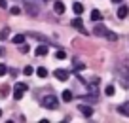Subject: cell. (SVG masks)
I'll use <instances>...</instances> for the list:
<instances>
[{"label":"cell","instance_id":"1","mask_svg":"<svg viewBox=\"0 0 129 123\" xmlns=\"http://www.w3.org/2000/svg\"><path fill=\"white\" fill-rule=\"evenodd\" d=\"M93 34L95 36H103V38H106L108 42H116L118 40V34L116 32H112V30H108V28L105 27V25H95V28H93Z\"/></svg>","mask_w":129,"mask_h":123},{"label":"cell","instance_id":"2","mask_svg":"<svg viewBox=\"0 0 129 123\" xmlns=\"http://www.w3.org/2000/svg\"><path fill=\"white\" fill-rule=\"evenodd\" d=\"M40 104L44 108H48V110H57V106H59V100H57L55 95H46L44 99L40 100Z\"/></svg>","mask_w":129,"mask_h":123},{"label":"cell","instance_id":"3","mask_svg":"<svg viewBox=\"0 0 129 123\" xmlns=\"http://www.w3.org/2000/svg\"><path fill=\"white\" fill-rule=\"evenodd\" d=\"M25 93H27V84H15V89H13V99L21 100Z\"/></svg>","mask_w":129,"mask_h":123},{"label":"cell","instance_id":"4","mask_svg":"<svg viewBox=\"0 0 129 123\" xmlns=\"http://www.w3.org/2000/svg\"><path fill=\"white\" fill-rule=\"evenodd\" d=\"M69 70H64V68H55V78L59 79V81H67L69 79Z\"/></svg>","mask_w":129,"mask_h":123},{"label":"cell","instance_id":"5","mask_svg":"<svg viewBox=\"0 0 129 123\" xmlns=\"http://www.w3.org/2000/svg\"><path fill=\"white\" fill-rule=\"evenodd\" d=\"M25 8H27V13H28L30 17H36V15H38V6L32 4L30 0H27V6H25Z\"/></svg>","mask_w":129,"mask_h":123},{"label":"cell","instance_id":"6","mask_svg":"<svg viewBox=\"0 0 129 123\" xmlns=\"http://www.w3.org/2000/svg\"><path fill=\"white\" fill-rule=\"evenodd\" d=\"M70 25H72V27L76 28V30H80L82 34H87V30H85V28H84V21H82L80 17H76V19H72V23H70Z\"/></svg>","mask_w":129,"mask_h":123},{"label":"cell","instance_id":"7","mask_svg":"<svg viewBox=\"0 0 129 123\" xmlns=\"http://www.w3.org/2000/svg\"><path fill=\"white\" fill-rule=\"evenodd\" d=\"M118 112H120L121 115H125V117H129V100L127 102H121L120 106H118Z\"/></svg>","mask_w":129,"mask_h":123},{"label":"cell","instance_id":"8","mask_svg":"<svg viewBox=\"0 0 129 123\" xmlns=\"http://www.w3.org/2000/svg\"><path fill=\"white\" fill-rule=\"evenodd\" d=\"M78 110H80L82 114L85 115V117H91V115H93V110H91V106H85V104H80V106H78Z\"/></svg>","mask_w":129,"mask_h":123},{"label":"cell","instance_id":"9","mask_svg":"<svg viewBox=\"0 0 129 123\" xmlns=\"http://www.w3.org/2000/svg\"><path fill=\"white\" fill-rule=\"evenodd\" d=\"M127 13H129V8H127V6H120V10H118V17H120V19H125V17H127Z\"/></svg>","mask_w":129,"mask_h":123},{"label":"cell","instance_id":"10","mask_svg":"<svg viewBox=\"0 0 129 123\" xmlns=\"http://www.w3.org/2000/svg\"><path fill=\"white\" fill-rule=\"evenodd\" d=\"M53 10H55V13H57V15H63V13H64V4H63V2H55Z\"/></svg>","mask_w":129,"mask_h":123},{"label":"cell","instance_id":"11","mask_svg":"<svg viewBox=\"0 0 129 123\" xmlns=\"http://www.w3.org/2000/svg\"><path fill=\"white\" fill-rule=\"evenodd\" d=\"M61 97H63V100H64V102H70V100H72V97H74V93H72V91H69V89H64Z\"/></svg>","mask_w":129,"mask_h":123},{"label":"cell","instance_id":"12","mask_svg":"<svg viewBox=\"0 0 129 123\" xmlns=\"http://www.w3.org/2000/svg\"><path fill=\"white\" fill-rule=\"evenodd\" d=\"M46 53H48V46H38L36 48V55L38 57H44Z\"/></svg>","mask_w":129,"mask_h":123},{"label":"cell","instance_id":"13","mask_svg":"<svg viewBox=\"0 0 129 123\" xmlns=\"http://www.w3.org/2000/svg\"><path fill=\"white\" fill-rule=\"evenodd\" d=\"M12 42H13V44H17V46H19V44H23V42H25V36H23V34H15V36H13V40H12Z\"/></svg>","mask_w":129,"mask_h":123},{"label":"cell","instance_id":"14","mask_svg":"<svg viewBox=\"0 0 129 123\" xmlns=\"http://www.w3.org/2000/svg\"><path fill=\"white\" fill-rule=\"evenodd\" d=\"M36 74H38V78H48V70H46L44 66L36 68Z\"/></svg>","mask_w":129,"mask_h":123},{"label":"cell","instance_id":"15","mask_svg":"<svg viewBox=\"0 0 129 123\" xmlns=\"http://www.w3.org/2000/svg\"><path fill=\"white\" fill-rule=\"evenodd\" d=\"M72 10H74V13H76V15H80V13L84 12V6H82L80 2H76V4L72 6Z\"/></svg>","mask_w":129,"mask_h":123},{"label":"cell","instance_id":"16","mask_svg":"<svg viewBox=\"0 0 129 123\" xmlns=\"http://www.w3.org/2000/svg\"><path fill=\"white\" fill-rule=\"evenodd\" d=\"M91 21H101V12L99 10H93L91 12Z\"/></svg>","mask_w":129,"mask_h":123},{"label":"cell","instance_id":"17","mask_svg":"<svg viewBox=\"0 0 129 123\" xmlns=\"http://www.w3.org/2000/svg\"><path fill=\"white\" fill-rule=\"evenodd\" d=\"M105 95H106V97H112V95H114V85H106Z\"/></svg>","mask_w":129,"mask_h":123},{"label":"cell","instance_id":"18","mask_svg":"<svg viewBox=\"0 0 129 123\" xmlns=\"http://www.w3.org/2000/svg\"><path fill=\"white\" fill-rule=\"evenodd\" d=\"M8 34H10V28H4V30L0 32V40H6V38H8Z\"/></svg>","mask_w":129,"mask_h":123},{"label":"cell","instance_id":"19","mask_svg":"<svg viewBox=\"0 0 129 123\" xmlns=\"http://www.w3.org/2000/svg\"><path fill=\"white\" fill-rule=\"evenodd\" d=\"M55 57H57V59H67V53H64L63 49H59V51L55 53Z\"/></svg>","mask_w":129,"mask_h":123},{"label":"cell","instance_id":"20","mask_svg":"<svg viewBox=\"0 0 129 123\" xmlns=\"http://www.w3.org/2000/svg\"><path fill=\"white\" fill-rule=\"evenodd\" d=\"M10 12H12V15H19V13H21V8L13 6V8H10Z\"/></svg>","mask_w":129,"mask_h":123},{"label":"cell","instance_id":"21","mask_svg":"<svg viewBox=\"0 0 129 123\" xmlns=\"http://www.w3.org/2000/svg\"><path fill=\"white\" fill-rule=\"evenodd\" d=\"M19 46H21V48H19V51H21V53H28V46L25 44V42H23V44H19Z\"/></svg>","mask_w":129,"mask_h":123},{"label":"cell","instance_id":"22","mask_svg":"<svg viewBox=\"0 0 129 123\" xmlns=\"http://www.w3.org/2000/svg\"><path fill=\"white\" fill-rule=\"evenodd\" d=\"M23 72H25V76H30L32 72H34V68H32V66H25V70H23Z\"/></svg>","mask_w":129,"mask_h":123},{"label":"cell","instance_id":"23","mask_svg":"<svg viewBox=\"0 0 129 123\" xmlns=\"http://www.w3.org/2000/svg\"><path fill=\"white\" fill-rule=\"evenodd\" d=\"M6 72H8V68H6V64H0V76H6Z\"/></svg>","mask_w":129,"mask_h":123},{"label":"cell","instance_id":"24","mask_svg":"<svg viewBox=\"0 0 129 123\" xmlns=\"http://www.w3.org/2000/svg\"><path fill=\"white\" fill-rule=\"evenodd\" d=\"M84 68H85V64L80 63V61H76V70H84Z\"/></svg>","mask_w":129,"mask_h":123},{"label":"cell","instance_id":"25","mask_svg":"<svg viewBox=\"0 0 129 123\" xmlns=\"http://www.w3.org/2000/svg\"><path fill=\"white\" fill-rule=\"evenodd\" d=\"M0 8L6 10V8H8V2H6V0H0Z\"/></svg>","mask_w":129,"mask_h":123},{"label":"cell","instance_id":"26","mask_svg":"<svg viewBox=\"0 0 129 123\" xmlns=\"http://www.w3.org/2000/svg\"><path fill=\"white\" fill-rule=\"evenodd\" d=\"M0 55H4V48L2 46H0Z\"/></svg>","mask_w":129,"mask_h":123},{"label":"cell","instance_id":"27","mask_svg":"<svg viewBox=\"0 0 129 123\" xmlns=\"http://www.w3.org/2000/svg\"><path fill=\"white\" fill-rule=\"evenodd\" d=\"M112 2H114V4H116V2H121V0H112Z\"/></svg>","mask_w":129,"mask_h":123},{"label":"cell","instance_id":"28","mask_svg":"<svg viewBox=\"0 0 129 123\" xmlns=\"http://www.w3.org/2000/svg\"><path fill=\"white\" fill-rule=\"evenodd\" d=\"M0 115H2V110H0Z\"/></svg>","mask_w":129,"mask_h":123}]
</instances>
